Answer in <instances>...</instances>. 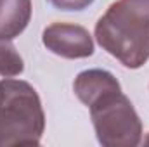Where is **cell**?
<instances>
[{
  "label": "cell",
  "instance_id": "7a4b0ae2",
  "mask_svg": "<svg viewBox=\"0 0 149 147\" xmlns=\"http://www.w3.org/2000/svg\"><path fill=\"white\" fill-rule=\"evenodd\" d=\"M45 116L37 90L23 80L0 81V147L38 146Z\"/></svg>",
  "mask_w": 149,
  "mask_h": 147
},
{
  "label": "cell",
  "instance_id": "52a82bcc",
  "mask_svg": "<svg viewBox=\"0 0 149 147\" xmlns=\"http://www.w3.org/2000/svg\"><path fill=\"white\" fill-rule=\"evenodd\" d=\"M23 69H24V64L16 47L9 40L0 38V74L5 78H12L21 74Z\"/></svg>",
  "mask_w": 149,
  "mask_h": 147
},
{
  "label": "cell",
  "instance_id": "3957f363",
  "mask_svg": "<svg viewBox=\"0 0 149 147\" xmlns=\"http://www.w3.org/2000/svg\"><path fill=\"white\" fill-rule=\"evenodd\" d=\"M97 140L106 147H134L141 142L142 125L132 102L121 94L111 92L90 107Z\"/></svg>",
  "mask_w": 149,
  "mask_h": 147
},
{
  "label": "cell",
  "instance_id": "5b68a950",
  "mask_svg": "<svg viewBox=\"0 0 149 147\" xmlns=\"http://www.w3.org/2000/svg\"><path fill=\"white\" fill-rule=\"evenodd\" d=\"M73 88L76 97L88 107L94 102H97L101 97L116 90H121L118 80L109 71L104 69H88L80 73L74 80Z\"/></svg>",
  "mask_w": 149,
  "mask_h": 147
},
{
  "label": "cell",
  "instance_id": "6da1fadb",
  "mask_svg": "<svg viewBox=\"0 0 149 147\" xmlns=\"http://www.w3.org/2000/svg\"><path fill=\"white\" fill-rule=\"evenodd\" d=\"M99 45L125 68L149 59V0H116L95 24Z\"/></svg>",
  "mask_w": 149,
  "mask_h": 147
},
{
  "label": "cell",
  "instance_id": "277c9868",
  "mask_svg": "<svg viewBox=\"0 0 149 147\" xmlns=\"http://www.w3.org/2000/svg\"><path fill=\"white\" fill-rule=\"evenodd\" d=\"M42 40L50 52L66 59H83L94 54L90 33L78 24L54 23L43 30Z\"/></svg>",
  "mask_w": 149,
  "mask_h": 147
},
{
  "label": "cell",
  "instance_id": "8992f818",
  "mask_svg": "<svg viewBox=\"0 0 149 147\" xmlns=\"http://www.w3.org/2000/svg\"><path fill=\"white\" fill-rule=\"evenodd\" d=\"M31 17V0H0V38L19 37Z\"/></svg>",
  "mask_w": 149,
  "mask_h": 147
},
{
  "label": "cell",
  "instance_id": "ba28073f",
  "mask_svg": "<svg viewBox=\"0 0 149 147\" xmlns=\"http://www.w3.org/2000/svg\"><path fill=\"white\" fill-rule=\"evenodd\" d=\"M49 2L61 10H81L88 7L94 0H49Z\"/></svg>",
  "mask_w": 149,
  "mask_h": 147
}]
</instances>
